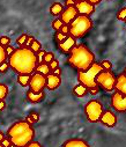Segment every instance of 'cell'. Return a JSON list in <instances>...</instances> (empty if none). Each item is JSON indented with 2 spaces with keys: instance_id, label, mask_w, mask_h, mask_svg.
<instances>
[{
  "instance_id": "1",
  "label": "cell",
  "mask_w": 126,
  "mask_h": 147,
  "mask_svg": "<svg viewBox=\"0 0 126 147\" xmlns=\"http://www.w3.org/2000/svg\"><path fill=\"white\" fill-rule=\"evenodd\" d=\"M8 64L18 74H31L37 65V57L29 48L20 47L8 57Z\"/></svg>"
},
{
  "instance_id": "2",
  "label": "cell",
  "mask_w": 126,
  "mask_h": 147,
  "mask_svg": "<svg viewBox=\"0 0 126 147\" xmlns=\"http://www.w3.org/2000/svg\"><path fill=\"white\" fill-rule=\"evenodd\" d=\"M6 137L11 139L13 146L24 147L35 138V129L32 124H29L26 121H19L11 125L7 130Z\"/></svg>"
},
{
  "instance_id": "3",
  "label": "cell",
  "mask_w": 126,
  "mask_h": 147,
  "mask_svg": "<svg viewBox=\"0 0 126 147\" xmlns=\"http://www.w3.org/2000/svg\"><path fill=\"white\" fill-rule=\"evenodd\" d=\"M95 61V56L85 44H76L68 53L67 63L77 71L87 69Z\"/></svg>"
},
{
  "instance_id": "4",
  "label": "cell",
  "mask_w": 126,
  "mask_h": 147,
  "mask_svg": "<svg viewBox=\"0 0 126 147\" xmlns=\"http://www.w3.org/2000/svg\"><path fill=\"white\" fill-rule=\"evenodd\" d=\"M69 35L75 38H81L86 36L93 29V21L90 16L87 15H77L69 24Z\"/></svg>"
},
{
  "instance_id": "5",
  "label": "cell",
  "mask_w": 126,
  "mask_h": 147,
  "mask_svg": "<svg viewBox=\"0 0 126 147\" xmlns=\"http://www.w3.org/2000/svg\"><path fill=\"white\" fill-rule=\"evenodd\" d=\"M102 66L100 63H93L85 71H77V81L79 84L86 86L87 88H92L98 86L96 82V77L102 71Z\"/></svg>"
},
{
  "instance_id": "6",
  "label": "cell",
  "mask_w": 126,
  "mask_h": 147,
  "mask_svg": "<svg viewBox=\"0 0 126 147\" xmlns=\"http://www.w3.org/2000/svg\"><path fill=\"white\" fill-rule=\"evenodd\" d=\"M96 82L104 92L111 93L115 90L116 76L113 74V72H111V69H102L96 77Z\"/></svg>"
},
{
  "instance_id": "7",
  "label": "cell",
  "mask_w": 126,
  "mask_h": 147,
  "mask_svg": "<svg viewBox=\"0 0 126 147\" xmlns=\"http://www.w3.org/2000/svg\"><path fill=\"white\" fill-rule=\"evenodd\" d=\"M103 113V105L101 101L98 100H90L85 107V114L90 123H97L100 122L101 115Z\"/></svg>"
},
{
  "instance_id": "8",
  "label": "cell",
  "mask_w": 126,
  "mask_h": 147,
  "mask_svg": "<svg viewBox=\"0 0 126 147\" xmlns=\"http://www.w3.org/2000/svg\"><path fill=\"white\" fill-rule=\"evenodd\" d=\"M111 107L117 113H126V95L116 90L111 96Z\"/></svg>"
},
{
  "instance_id": "9",
  "label": "cell",
  "mask_w": 126,
  "mask_h": 147,
  "mask_svg": "<svg viewBox=\"0 0 126 147\" xmlns=\"http://www.w3.org/2000/svg\"><path fill=\"white\" fill-rule=\"evenodd\" d=\"M45 84H46V77L40 74V73H31V77H30V81H29V88L31 90L35 92H40V90H44L45 88Z\"/></svg>"
},
{
  "instance_id": "10",
  "label": "cell",
  "mask_w": 126,
  "mask_h": 147,
  "mask_svg": "<svg viewBox=\"0 0 126 147\" xmlns=\"http://www.w3.org/2000/svg\"><path fill=\"white\" fill-rule=\"evenodd\" d=\"M75 8L77 11V14H80V15L90 16L95 12V5L90 4L88 0H80V1H76Z\"/></svg>"
},
{
  "instance_id": "11",
  "label": "cell",
  "mask_w": 126,
  "mask_h": 147,
  "mask_svg": "<svg viewBox=\"0 0 126 147\" xmlns=\"http://www.w3.org/2000/svg\"><path fill=\"white\" fill-rule=\"evenodd\" d=\"M117 116L115 113H112L111 110H106V111H104L101 115V118H100V122L106 126V127H115L117 125Z\"/></svg>"
},
{
  "instance_id": "12",
  "label": "cell",
  "mask_w": 126,
  "mask_h": 147,
  "mask_svg": "<svg viewBox=\"0 0 126 147\" xmlns=\"http://www.w3.org/2000/svg\"><path fill=\"white\" fill-rule=\"evenodd\" d=\"M75 45H76V38L73 37V36H71V35H67L64 41L58 43V49H59L60 52H63L65 55H68Z\"/></svg>"
},
{
  "instance_id": "13",
  "label": "cell",
  "mask_w": 126,
  "mask_h": 147,
  "mask_svg": "<svg viewBox=\"0 0 126 147\" xmlns=\"http://www.w3.org/2000/svg\"><path fill=\"white\" fill-rule=\"evenodd\" d=\"M77 11L75 8V6H71V7H66L64 8V11L60 14V20L63 21V23L65 24H69L76 16H77Z\"/></svg>"
},
{
  "instance_id": "14",
  "label": "cell",
  "mask_w": 126,
  "mask_h": 147,
  "mask_svg": "<svg viewBox=\"0 0 126 147\" xmlns=\"http://www.w3.org/2000/svg\"><path fill=\"white\" fill-rule=\"evenodd\" d=\"M61 85V78L60 76H56L53 73H49L46 76V84H45V88H48L49 90H56L57 88H59Z\"/></svg>"
},
{
  "instance_id": "15",
  "label": "cell",
  "mask_w": 126,
  "mask_h": 147,
  "mask_svg": "<svg viewBox=\"0 0 126 147\" xmlns=\"http://www.w3.org/2000/svg\"><path fill=\"white\" fill-rule=\"evenodd\" d=\"M27 98L30 103H40L42 101H43L45 98V93L44 90H40V92H35V90H31L29 89L27 92Z\"/></svg>"
},
{
  "instance_id": "16",
  "label": "cell",
  "mask_w": 126,
  "mask_h": 147,
  "mask_svg": "<svg viewBox=\"0 0 126 147\" xmlns=\"http://www.w3.org/2000/svg\"><path fill=\"white\" fill-rule=\"evenodd\" d=\"M115 90L126 95V72H123L116 78Z\"/></svg>"
},
{
  "instance_id": "17",
  "label": "cell",
  "mask_w": 126,
  "mask_h": 147,
  "mask_svg": "<svg viewBox=\"0 0 126 147\" xmlns=\"http://www.w3.org/2000/svg\"><path fill=\"white\" fill-rule=\"evenodd\" d=\"M64 147H89V144L85 141L83 139L74 138V139H68L63 144Z\"/></svg>"
},
{
  "instance_id": "18",
  "label": "cell",
  "mask_w": 126,
  "mask_h": 147,
  "mask_svg": "<svg viewBox=\"0 0 126 147\" xmlns=\"http://www.w3.org/2000/svg\"><path fill=\"white\" fill-rule=\"evenodd\" d=\"M73 94H74V96H76V97H85V96L88 94V88H87L86 86L79 84V85H76V86L73 88Z\"/></svg>"
},
{
  "instance_id": "19",
  "label": "cell",
  "mask_w": 126,
  "mask_h": 147,
  "mask_svg": "<svg viewBox=\"0 0 126 147\" xmlns=\"http://www.w3.org/2000/svg\"><path fill=\"white\" fill-rule=\"evenodd\" d=\"M35 72L37 73H40V74H43V76H48L49 73H51V69L49 67V64L46 63H38L35 67Z\"/></svg>"
},
{
  "instance_id": "20",
  "label": "cell",
  "mask_w": 126,
  "mask_h": 147,
  "mask_svg": "<svg viewBox=\"0 0 126 147\" xmlns=\"http://www.w3.org/2000/svg\"><path fill=\"white\" fill-rule=\"evenodd\" d=\"M63 11H64V6L60 3H53L50 7V13L53 16H59Z\"/></svg>"
},
{
  "instance_id": "21",
  "label": "cell",
  "mask_w": 126,
  "mask_h": 147,
  "mask_svg": "<svg viewBox=\"0 0 126 147\" xmlns=\"http://www.w3.org/2000/svg\"><path fill=\"white\" fill-rule=\"evenodd\" d=\"M30 77H31V74H19L18 76V82H19V85L22 86V87L29 86Z\"/></svg>"
},
{
  "instance_id": "22",
  "label": "cell",
  "mask_w": 126,
  "mask_h": 147,
  "mask_svg": "<svg viewBox=\"0 0 126 147\" xmlns=\"http://www.w3.org/2000/svg\"><path fill=\"white\" fill-rule=\"evenodd\" d=\"M8 95V87L5 84H0V101L5 100Z\"/></svg>"
},
{
  "instance_id": "23",
  "label": "cell",
  "mask_w": 126,
  "mask_h": 147,
  "mask_svg": "<svg viewBox=\"0 0 126 147\" xmlns=\"http://www.w3.org/2000/svg\"><path fill=\"white\" fill-rule=\"evenodd\" d=\"M29 49L32 51V52H35V53H37L40 49H42V44L37 41V40H34V42L31 43V45L29 47Z\"/></svg>"
},
{
  "instance_id": "24",
  "label": "cell",
  "mask_w": 126,
  "mask_h": 147,
  "mask_svg": "<svg viewBox=\"0 0 126 147\" xmlns=\"http://www.w3.org/2000/svg\"><path fill=\"white\" fill-rule=\"evenodd\" d=\"M27 37H28V35H27V34H22V35H20L19 37L16 38V44H18L19 47H24L26 41H27Z\"/></svg>"
},
{
  "instance_id": "25",
  "label": "cell",
  "mask_w": 126,
  "mask_h": 147,
  "mask_svg": "<svg viewBox=\"0 0 126 147\" xmlns=\"http://www.w3.org/2000/svg\"><path fill=\"white\" fill-rule=\"evenodd\" d=\"M66 36L67 35H65V34H63L61 31H56V34H55V40H56V42H57V44L58 43H60L61 41H64L65 38H66Z\"/></svg>"
},
{
  "instance_id": "26",
  "label": "cell",
  "mask_w": 126,
  "mask_h": 147,
  "mask_svg": "<svg viewBox=\"0 0 126 147\" xmlns=\"http://www.w3.org/2000/svg\"><path fill=\"white\" fill-rule=\"evenodd\" d=\"M9 44H11V38L8 37V36H1V37H0V45L1 47L5 48Z\"/></svg>"
},
{
  "instance_id": "27",
  "label": "cell",
  "mask_w": 126,
  "mask_h": 147,
  "mask_svg": "<svg viewBox=\"0 0 126 147\" xmlns=\"http://www.w3.org/2000/svg\"><path fill=\"white\" fill-rule=\"evenodd\" d=\"M53 59H55V55H53V52H45L44 58H43V63L49 64V63L52 61Z\"/></svg>"
},
{
  "instance_id": "28",
  "label": "cell",
  "mask_w": 126,
  "mask_h": 147,
  "mask_svg": "<svg viewBox=\"0 0 126 147\" xmlns=\"http://www.w3.org/2000/svg\"><path fill=\"white\" fill-rule=\"evenodd\" d=\"M63 24H64V23H63V21H61L60 19H56V20L52 22V28H53L56 31H58V30L61 28Z\"/></svg>"
},
{
  "instance_id": "29",
  "label": "cell",
  "mask_w": 126,
  "mask_h": 147,
  "mask_svg": "<svg viewBox=\"0 0 126 147\" xmlns=\"http://www.w3.org/2000/svg\"><path fill=\"white\" fill-rule=\"evenodd\" d=\"M117 19H118L119 21H124V20L126 19V7H123V8L118 12V14H117Z\"/></svg>"
},
{
  "instance_id": "30",
  "label": "cell",
  "mask_w": 126,
  "mask_h": 147,
  "mask_svg": "<svg viewBox=\"0 0 126 147\" xmlns=\"http://www.w3.org/2000/svg\"><path fill=\"white\" fill-rule=\"evenodd\" d=\"M1 147H11V146H13V142L11 141V139L8 138V137H4V139L1 140Z\"/></svg>"
},
{
  "instance_id": "31",
  "label": "cell",
  "mask_w": 126,
  "mask_h": 147,
  "mask_svg": "<svg viewBox=\"0 0 126 147\" xmlns=\"http://www.w3.org/2000/svg\"><path fill=\"white\" fill-rule=\"evenodd\" d=\"M45 50H39L37 53H36V57H37V64L38 63H43V58H44V55H45Z\"/></svg>"
},
{
  "instance_id": "32",
  "label": "cell",
  "mask_w": 126,
  "mask_h": 147,
  "mask_svg": "<svg viewBox=\"0 0 126 147\" xmlns=\"http://www.w3.org/2000/svg\"><path fill=\"white\" fill-rule=\"evenodd\" d=\"M7 60V55L5 52V48L0 45V64H1L3 61Z\"/></svg>"
},
{
  "instance_id": "33",
  "label": "cell",
  "mask_w": 126,
  "mask_h": 147,
  "mask_svg": "<svg viewBox=\"0 0 126 147\" xmlns=\"http://www.w3.org/2000/svg\"><path fill=\"white\" fill-rule=\"evenodd\" d=\"M9 68V64H8V61H3L1 64H0V73H6L7 72V69Z\"/></svg>"
},
{
  "instance_id": "34",
  "label": "cell",
  "mask_w": 126,
  "mask_h": 147,
  "mask_svg": "<svg viewBox=\"0 0 126 147\" xmlns=\"http://www.w3.org/2000/svg\"><path fill=\"white\" fill-rule=\"evenodd\" d=\"M100 64H101V66H102L103 69H111V67H112V64H111V61H109V60H103V61H101Z\"/></svg>"
},
{
  "instance_id": "35",
  "label": "cell",
  "mask_w": 126,
  "mask_h": 147,
  "mask_svg": "<svg viewBox=\"0 0 126 147\" xmlns=\"http://www.w3.org/2000/svg\"><path fill=\"white\" fill-rule=\"evenodd\" d=\"M14 50H15V49H14V47H12L11 44H9V45H7V47H5V52H6V55H7V58H8V57L14 52Z\"/></svg>"
},
{
  "instance_id": "36",
  "label": "cell",
  "mask_w": 126,
  "mask_h": 147,
  "mask_svg": "<svg viewBox=\"0 0 126 147\" xmlns=\"http://www.w3.org/2000/svg\"><path fill=\"white\" fill-rule=\"evenodd\" d=\"M58 66H59V61H58L57 59H53L52 61H50V63H49V67H50V69H51V71H53V69H55V68H57Z\"/></svg>"
},
{
  "instance_id": "37",
  "label": "cell",
  "mask_w": 126,
  "mask_h": 147,
  "mask_svg": "<svg viewBox=\"0 0 126 147\" xmlns=\"http://www.w3.org/2000/svg\"><path fill=\"white\" fill-rule=\"evenodd\" d=\"M59 31H61L63 34H65V35H69V27H68V24H63L61 26V28L59 29Z\"/></svg>"
},
{
  "instance_id": "38",
  "label": "cell",
  "mask_w": 126,
  "mask_h": 147,
  "mask_svg": "<svg viewBox=\"0 0 126 147\" xmlns=\"http://www.w3.org/2000/svg\"><path fill=\"white\" fill-rule=\"evenodd\" d=\"M98 92H100V87H98V86H95V87L88 88V93H89V94H92V95H96Z\"/></svg>"
},
{
  "instance_id": "39",
  "label": "cell",
  "mask_w": 126,
  "mask_h": 147,
  "mask_svg": "<svg viewBox=\"0 0 126 147\" xmlns=\"http://www.w3.org/2000/svg\"><path fill=\"white\" fill-rule=\"evenodd\" d=\"M34 40H35L34 36H28V37H27V41H26V44H24V47H26V48H29V47L31 45V43L34 42Z\"/></svg>"
},
{
  "instance_id": "40",
  "label": "cell",
  "mask_w": 126,
  "mask_h": 147,
  "mask_svg": "<svg viewBox=\"0 0 126 147\" xmlns=\"http://www.w3.org/2000/svg\"><path fill=\"white\" fill-rule=\"evenodd\" d=\"M27 146H28V147H40L42 145H40V144H39L38 141H35V140H31V141H30V142H29V144H28Z\"/></svg>"
},
{
  "instance_id": "41",
  "label": "cell",
  "mask_w": 126,
  "mask_h": 147,
  "mask_svg": "<svg viewBox=\"0 0 126 147\" xmlns=\"http://www.w3.org/2000/svg\"><path fill=\"white\" fill-rule=\"evenodd\" d=\"M30 117L32 118V121H34L35 123L39 121V115H38V114H36V113H31V114H30Z\"/></svg>"
},
{
  "instance_id": "42",
  "label": "cell",
  "mask_w": 126,
  "mask_h": 147,
  "mask_svg": "<svg viewBox=\"0 0 126 147\" xmlns=\"http://www.w3.org/2000/svg\"><path fill=\"white\" fill-rule=\"evenodd\" d=\"M75 0H66L65 1V6L66 7H71V6H75Z\"/></svg>"
},
{
  "instance_id": "43",
  "label": "cell",
  "mask_w": 126,
  "mask_h": 147,
  "mask_svg": "<svg viewBox=\"0 0 126 147\" xmlns=\"http://www.w3.org/2000/svg\"><path fill=\"white\" fill-rule=\"evenodd\" d=\"M51 73H53V74H56V76H61V68L58 66L57 68H55L53 71H51Z\"/></svg>"
},
{
  "instance_id": "44",
  "label": "cell",
  "mask_w": 126,
  "mask_h": 147,
  "mask_svg": "<svg viewBox=\"0 0 126 147\" xmlns=\"http://www.w3.org/2000/svg\"><path fill=\"white\" fill-rule=\"evenodd\" d=\"M5 108H6V102H5V100H1L0 101V111H3Z\"/></svg>"
},
{
  "instance_id": "45",
  "label": "cell",
  "mask_w": 126,
  "mask_h": 147,
  "mask_svg": "<svg viewBox=\"0 0 126 147\" xmlns=\"http://www.w3.org/2000/svg\"><path fill=\"white\" fill-rule=\"evenodd\" d=\"M88 1L90 3V4H93V5H98L102 0H88Z\"/></svg>"
},
{
  "instance_id": "46",
  "label": "cell",
  "mask_w": 126,
  "mask_h": 147,
  "mask_svg": "<svg viewBox=\"0 0 126 147\" xmlns=\"http://www.w3.org/2000/svg\"><path fill=\"white\" fill-rule=\"evenodd\" d=\"M26 122H28L29 124H34V123H35V122L32 121V118L30 117V115H29V116H27V118H26Z\"/></svg>"
},
{
  "instance_id": "47",
  "label": "cell",
  "mask_w": 126,
  "mask_h": 147,
  "mask_svg": "<svg viewBox=\"0 0 126 147\" xmlns=\"http://www.w3.org/2000/svg\"><path fill=\"white\" fill-rule=\"evenodd\" d=\"M4 137H5L4 132H3V131H0V142H1V140L4 139ZM0 147H1V144H0Z\"/></svg>"
},
{
  "instance_id": "48",
  "label": "cell",
  "mask_w": 126,
  "mask_h": 147,
  "mask_svg": "<svg viewBox=\"0 0 126 147\" xmlns=\"http://www.w3.org/2000/svg\"><path fill=\"white\" fill-rule=\"evenodd\" d=\"M124 22H125V24H126V19H125V20H124Z\"/></svg>"
},
{
  "instance_id": "49",
  "label": "cell",
  "mask_w": 126,
  "mask_h": 147,
  "mask_svg": "<svg viewBox=\"0 0 126 147\" xmlns=\"http://www.w3.org/2000/svg\"><path fill=\"white\" fill-rule=\"evenodd\" d=\"M75 1H80V0H75Z\"/></svg>"
},
{
  "instance_id": "50",
  "label": "cell",
  "mask_w": 126,
  "mask_h": 147,
  "mask_svg": "<svg viewBox=\"0 0 126 147\" xmlns=\"http://www.w3.org/2000/svg\"><path fill=\"white\" fill-rule=\"evenodd\" d=\"M124 72H126V67H125V71H124Z\"/></svg>"
}]
</instances>
